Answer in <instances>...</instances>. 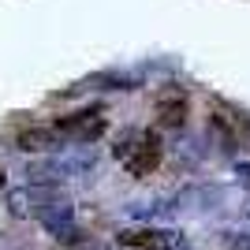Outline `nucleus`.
<instances>
[{
	"mask_svg": "<svg viewBox=\"0 0 250 250\" xmlns=\"http://www.w3.org/2000/svg\"><path fill=\"white\" fill-rule=\"evenodd\" d=\"M116 239L131 250H176L179 247V235H172L165 228H124Z\"/></svg>",
	"mask_w": 250,
	"mask_h": 250,
	"instance_id": "4",
	"label": "nucleus"
},
{
	"mask_svg": "<svg viewBox=\"0 0 250 250\" xmlns=\"http://www.w3.org/2000/svg\"><path fill=\"white\" fill-rule=\"evenodd\" d=\"M52 131L60 138H71V142H94V138L104 135V116H101V104H94V108H79V112L71 116H60L56 124H52Z\"/></svg>",
	"mask_w": 250,
	"mask_h": 250,
	"instance_id": "2",
	"label": "nucleus"
},
{
	"mask_svg": "<svg viewBox=\"0 0 250 250\" xmlns=\"http://www.w3.org/2000/svg\"><path fill=\"white\" fill-rule=\"evenodd\" d=\"M112 153L124 161V168L135 179H146L149 172H157L161 157H165V146H161L157 131H135V135H124V142H116Z\"/></svg>",
	"mask_w": 250,
	"mask_h": 250,
	"instance_id": "1",
	"label": "nucleus"
},
{
	"mask_svg": "<svg viewBox=\"0 0 250 250\" xmlns=\"http://www.w3.org/2000/svg\"><path fill=\"white\" fill-rule=\"evenodd\" d=\"M63 194L56 187H45V183H30V187H19L8 194V209L11 217H42L49 206H56Z\"/></svg>",
	"mask_w": 250,
	"mask_h": 250,
	"instance_id": "3",
	"label": "nucleus"
},
{
	"mask_svg": "<svg viewBox=\"0 0 250 250\" xmlns=\"http://www.w3.org/2000/svg\"><path fill=\"white\" fill-rule=\"evenodd\" d=\"M19 149H26V153H56V149L63 146V138L52 131V127H26V131H19Z\"/></svg>",
	"mask_w": 250,
	"mask_h": 250,
	"instance_id": "6",
	"label": "nucleus"
},
{
	"mask_svg": "<svg viewBox=\"0 0 250 250\" xmlns=\"http://www.w3.org/2000/svg\"><path fill=\"white\" fill-rule=\"evenodd\" d=\"M220 243H224V250H250V235H239V231H224Z\"/></svg>",
	"mask_w": 250,
	"mask_h": 250,
	"instance_id": "7",
	"label": "nucleus"
},
{
	"mask_svg": "<svg viewBox=\"0 0 250 250\" xmlns=\"http://www.w3.org/2000/svg\"><path fill=\"white\" fill-rule=\"evenodd\" d=\"M0 187H4V168H0Z\"/></svg>",
	"mask_w": 250,
	"mask_h": 250,
	"instance_id": "9",
	"label": "nucleus"
},
{
	"mask_svg": "<svg viewBox=\"0 0 250 250\" xmlns=\"http://www.w3.org/2000/svg\"><path fill=\"white\" fill-rule=\"evenodd\" d=\"M239 172H243V176H250V165H243V168H239Z\"/></svg>",
	"mask_w": 250,
	"mask_h": 250,
	"instance_id": "8",
	"label": "nucleus"
},
{
	"mask_svg": "<svg viewBox=\"0 0 250 250\" xmlns=\"http://www.w3.org/2000/svg\"><path fill=\"white\" fill-rule=\"evenodd\" d=\"M187 94L179 90V86H165L161 94H157V120L161 127H183L187 124Z\"/></svg>",
	"mask_w": 250,
	"mask_h": 250,
	"instance_id": "5",
	"label": "nucleus"
}]
</instances>
